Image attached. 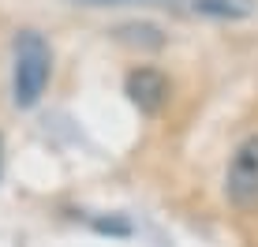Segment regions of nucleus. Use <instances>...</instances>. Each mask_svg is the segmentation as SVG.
Here are the masks:
<instances>
[{
    "label": "nucleus",
    "mask_w": 258,
    "mask_h": 247,
    "mask_svg": "<svg viewBox=\"0 0 258 247\" xmlns=\"http://www.w3.org/2000/svg\"><path fill=\"white\" fill-rule=\"evenodd\" d=\"M49 72H52V52L45 45V38L38 30H19V38H15V75H12V90L19 109H34L41 101V94L49 86Z\"/></svg>",
    "instance_id": "f257e3e1"
},
{
    "label": "nucleus",
    "mask_w": 258,
    "mask_h": 247,
    "mask_svg": "<svg viewBox=\"0 0 258 247\" xmlns=\"http://www.w3.org/2000/svg\"><path fill=\"white\" fill-rule=\"evenodd\" d=\"M225 195L239 214H258V135L236 146L225 176Z\"/></svg>",
    "instance_id": "f03ea898"
},
{
    "label": "nucleus",
    "mask_w": 258,
    "mask_h": 247,
    "mask_svg": "<svg viewBox=\"0 0 258 247\" xmlns=\"http://www.w3.org/2000/svg\"><path fill=\"white\" fill-rule=\"evenodd\" d=\"M123 90H127V98H131V105H135L139 112L157 116V112L165 109L168 90H172V86H168L165 72H157V68H135V72H127Z\"/></svg>",
    "instance_id": "7ed1b4c3"
},
{
    "label": "nucleus",
    "mask_w": 258,
    "mask_h": 247,
    "mask_svg": "<svg viewBox=\"0 0 258 247\" xmlns=\"http://www.w3.org/2000/svg\"><path fill=\"white\" fill-rule=\"evenodd\" d=\"M112 38L120 45H131V49H161L165 45V34L154 23H123L112 30Z\"/></svg>",
    "instance_id": "20e7f679"
},
{
    "label": "nucleus",
    "mask_w": 258,
    "mask_h": 247,
    "mask_svg": "<svg viewBox=\"0 0 258 247\" xmlns=\"http://www.w3.org/2000/svg\"><path fill=\"white\" fill-rule=\"evenodd\" d=\"M191 8L199 15H210V19H247L254 12L251 0H195Z\"/></svg>",
    "instance_id": "39448f33"
},
{
    "label": "nucleus",
    "mask_w": 258,
    "mask_h": 247,
    "mask_svg": "<svg viewBox=\"0 0 258 247\" xmlns=\"http://www.w3.org/2000/svg\"><path fill=\"white\" fill-rule=\"evenodd\" d=\"M90 8H109V4H172V0H79Z\"/></svg>",
    "instance_id": "423d86ee"
},
{
    "label": "nucleus",
    "mask_w": 258,
    "mask_h": 247,
    "mask_svg": "<svg viewBox=\"0 0 258 247\" xmlns=\"http://www.w3.org/2000/svg\"><path fill=\"white\" fill-rule=\"evenodd\" d=\"M0 172H4V139H0Z\"/></svg>",
    "instance_id": "0eeeda50"
}]
</instances>
